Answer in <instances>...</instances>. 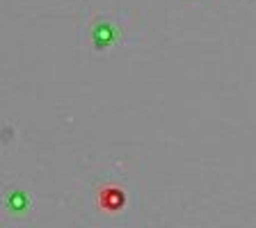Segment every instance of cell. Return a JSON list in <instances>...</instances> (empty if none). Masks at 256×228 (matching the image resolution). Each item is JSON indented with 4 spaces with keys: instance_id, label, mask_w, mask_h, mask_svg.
Returning <instances> with one entry per match:
<instances>
[{
    "instance_id": "cell-2",
    "label": "cell",
    "mask_w": 256,
    "mask_h": 228,
    "mask_svg": "<svg viewBox=\"0 0 256 228\" xmlns=\"http://www.w3.org/2000/svg\"><path fill=\"white\" fill-rule=\"evenodd\" d=\"M114 37H117V27L112 25L110 21H98V25L94 27V43L98 50H106L114 43Z\"/></svg>"
},
{
    "instance_id": "cell-1",
    "label": "cell",
    "mask_w": 256,
    "mask_h": 228,
    "mask_svg": "<svg viewBox=\"0 0 256 228\" xmlns=\"http://www.w3.org/2000/svg\"><path fill=\"white\" fill-rule=\"evenodd\" d=\"M2 201H5V213L14 219L26 217V215L30 213V208H32V197L28 194L26 187H18V185L7 187Z\"/></svg>"
}]
</instances>
